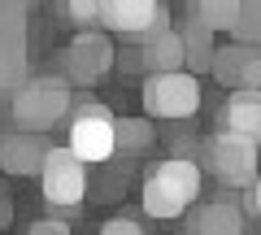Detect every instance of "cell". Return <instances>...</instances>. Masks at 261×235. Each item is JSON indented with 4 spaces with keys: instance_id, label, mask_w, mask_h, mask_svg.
<instances>
[{
    "instance_id": "6da1fadb",
    "label": "cell",
    "mask_w": 261,
    "mask_h": 235,
    "mask_svg": "<svg viewBox=\"0 0 261 235\" xmlns=\"http://www.w3.org/2000/svg\"><path fill=\"white\" fill-rule=\"evenodd\" d=\"M9 113H13V126L22 131H57V126L74 113V100H70V83L57 74H35V79H22L18 92L9 96Z\"/></svg>"
},
{
    "instance_id": "7a4b0ae2",
    "label": "cell",
    "mask_w": 261,
    "mask_h": 235,
    "mask_svg": "<svg viewBox=\"0 0 261 235\" xmlns=\"http://www.w3.org/2000/svg\"><path fill=\"white\" fill-rule=\"evenodd\" d=\"M257 152H261L257 140H248V135H240V131H226V126H218V131L209 135V144H205L209 174H214L222 188H240V192L257 179Z\"/></svg>"
},
{
    "instance_id": "3957f363",
    "label": "cell",
    "mask_w": 261,
    "mask_h": 235,
    "mask_svg": "<svg viewBox=\"0 0 261 235\" xmlns=\"http://www.w3.org/2000/svg\"><path fill=\"white\" fill-rule=\"evenodd\" d=\"M196 109H200V74H192L187 66L148 74V83H144V113H148V118L183 122Z\"/></svg>"
},
{
    "instance_id": "277c9868",
    "label": "cell",
    "mask_w": 261,
    "mask_h": 235,
    "mask_svg": "<svg viewBox=\"0 0 261 235\" xmlns=\"http://www.w3.org/2000/svg\"><path fill=\"white\" fill-rule=\"evenodd\" d=\"M70 148L87 161V166H105L118 157V118L109 113V105L83 100L70 118Z\"/></svg>"
},
{
    "instance_id": "5b68a950",
    "label": "cell",
    "mask_w": 261,
    "mask_h": 235,
    "mask_svg": "<svg viewBox=\"0 0 261 235\" xmlns=\"http://www.w3.org/2000/svg\"><path fill=\"white\" fill-rule=\"evenodd\" d=\"M39 188H44V200L53 209H79L87 196V161L70 144L65 148L53 144L44 157V170H39Z\"/></svg>"
},
{
    "instance_id": "8992f818",
    "label": "cell",
    "mask_w": 261,
    "mask_h": 235,
    "mask_svg": "<svg viewBox=\"0 0 261 235\" xmlns=\"http://www.w3.org/2000/svg\"><path fill=\"white\" fill-rule=\"evenodd\" d=\"M100 27L113 31V35H157V31L170 27L166 0H100Z\"/></svg>"
},
{
    "instance_id": "52a82bcc",
    "label": "cell",
    "mask_w": 261,
    "mask_h": 235,
    "mask_svg": "<svg viewBox=\"0 0 261 235\" xmlns=\"http://www.w3.org/2000/svg\"><path fill=\"white\" fill-rule=\"evenodd\" d=\"M109 70H113V44H109V35L83 27L74 35V44L65 48V79L92 87V83H100Z\"/></svg>"
},
{
    "instance_id": "ba28073f",
    "label": "cell",
    "mask_w": 261,
    "mask_h": 235,
    "mask_svg": "<svg viewBox=\"0 0 261 235\" xmlns=\"http://www.w3.org/2000/svg\"><path fill=\"white\" fill-rule=\"evenodd\" d=\"M209 74L226 92L231 87H261V39H231L226 48H214Z\"/></svg>"
},
{
    "instance_id": "9c48e42d",
    "label": "cell",
    "mask_w": 261,
    "mask_h": 235,
    "mask_svg": "<svg viewBox=\"0 0 261 235\" xmlns=\"http://www.w3.org/2000/svg\"><path fill=\"white\" fill-rule=\"evenodd\" d=\"M53 144L44 140V131H13L0 140V166L9 170V174H39L44 170V157Z\"/></svg>"
},
{
    "instance_id": "30bf717a",
    "label": "cell",
    "mask_w": 261,
    "mask_h": 235,
    "mask_svg": "<svg viewBox=\"0 0 261 235\" xmlns=\"http://www.w3.org/2000/svg\"><path fill=\"white\" fill-rule=\"evenodd\" d=\"M187 218V231H200V235H240L244 226H248V214H244L240 205H235V196H218L209 200V205H196Z\"/></svg>"
},
{
    "instance_id": "8fae6325",
    "label": "cell",
    "mask_w": 261,
    "mask_h": 235,
    "mask_svg": "<svg viewBox=\"0 0 261 235\" xmlns=\"http://www.w3.org/2000/svg\"><path fill=\"white\" fill-rule=\"evenodd\" d=\"M218 126L240 131L261 144V87H231L222 113H218Z\"/></svg>"
},
{
    "instance_id": "7c38bea8",
    "label": "cell",
    "mask_w": 261,
    "mask_h": 235,
    "mask_svg": "<svg viewBox=\"0 0 261 235\" xmlns=\"http://www.w3.org/2000/svg\"><path fill=\"white\" fill-rule=\"evenodd\" d=\"M140 53H144V70L148 74H161V70H183L187 66V44L178 31H157V35H144L140 39Z\"/></svg>"
},
{
    "instance_id": "4fadbf2b",
    "label": "cell",
    "mask_w": 261,
    "mask_h": 235,
    "mask_svg": "<svg viewBox=\"0 0 261 235\" xmlns=\"http://www.w3.org/2000/svg\"><path fill=\"white\" fill-rule=\"evenodd\" d=\"M148 174H157L161 183H166L170 192H178V196L187 200V205H196V196H200V166L187 157H166V161H152Z\"/></svg>"
},
{
    "instance_id": "5bb4252c",
    "label": "cell",
    "mask_w": 261,
    "mask_h": 235,
    "mask_svg": "<svg viewBox=\"0 0 261 235\" xmlns=\"http://www.w3.org/2000/svg\"><path fill=\"white\" fill-rule=\"evenodd\" d=\"M144 214L170 222V218H183V214H187V200L178 196V192H170L157 174H148V170H144Z\"/></svg>"
},
{
    "instance_id": "9a60e30c",
    "label": "cell",
    "mask_w": 261,
    "mask_h": 235,
    "mask_svg": "<svg viewBox=\"0 0 261 235\" xmlns=\"http://www.w3.org/2000/svg\"><path fill=\"white\" fill-rule=\"evenodd\" d=\"M157 144V126L148 118H118V157H144Z\"/></svg>"
},
{
    "instance_id": "2e32d148",
    "label": "cell",
    "mask_w": 261,
    "mask_h": 235,
    "mask_svg": "<svg viewBox=\"0 0 261 235\" xmlns=\"http://www.w3.org/2000/svg\"><path fill=\"white\" fill-rule=\"evenodd\" d=\"M27 79V53L22 44H0V96H13Z\"/></svg>"
},
{
    "instance_id": "e0dca14e",
    "label": "cell",
    "mask_w": 261,
    "mask_h": 235,
    "mask_svg": "<svg viewBox=\"0 0 261 235\" xmlns=\"http://www.w3.org/2000/svg\"><path fill=\"white\" fill-rule=\"evenodd\" d=\"M0 44H27V0H0Z\"/></svg>"
},
{
    "instance_id": "ac0fdd59",
    "label": "cell",
    "mask_w": 261,
    "mask_h": 235,
    "mask_svg": "<svg viewBox=\"0 0 261 235\" xmlns=\"http://www.w3.org/2000/svg\"><path fill=\"white\" fill-rule=\"evenodd\" d=\"M187 9H196L214 31H231L240 18V0H187Z\"/></svg>"
},
{
    "instance_id": "d6986e66",
    "label": "cell",
    "mask_w": 261,
    "mask_h": 235,
    "mask_svg": "<svg viewBox=\"0 0 261 235\" xmlns=\"http://www.w3.org/2000/svg\"><path fill=\"white\" fill-rule=\"evenodd\" d=\"M178 35H183L187 48H214V35H218V31L209 27V22L200 18L196 9H187V18H183V27H178Z\"/></svg>"
},
{
    "instance_id": "ffe728a7",
    "label": "cell",
    "mask_w": 261,
    "mask_h": 235,
    "mask_svg": "<svg viewBox=\"0 0 261 235\" xmlns=\"http://www.w3.org/2000/svg\"><path fill=\"white\" fill-rule=\"evenodd\" d=\"M231 39H261V0H240V18L231 27Z\"/></svg>"
},
{
    "instance_id": "44dd1931",
    "label": "cell",
    "mask_w": 261,
    "mask_h": 235,
    "mask_svg": "<svg viewBox=\"0 0 261 235\" xmlns=\"http://www.w3.org/2000/svg\"><path fill=\"white\" fill-rule=\"evenodd\" d=\"M61 9H65V18L74 22L79 31L100 22V0H61Z\"/></svg>"
},
{
    "instance_id": "7402d4cb",
    "label": "cell",
    "mask_w": 261,
    "mask_h": 235,
    "mask_svg": "<svg viewBox=\"0 0 261 235\" xmlns=\"http://www.w3.org/2000/svg\"><path fill=\"white\" fill-rule=\"evenodd\" d=\"M187 70L192 74H209L214 70V48H187Z\"/></svg>"
},
{
    "instance_id": "603a6c76",
    "label": "cell",
    "mask_w": 261,
    "mask_h": 235,
    "mask_svg": "<svg viewBox=\"0 0 261 235\" xmlns=\"http://www.w3.org/2000/svg\"><path fill=\"white\" fill-rule=\"evenodd\" d=\"M100 231L105 235H140V222L126 218V214H118V218H109V222H100Z\"/></svg>"
},
{
    "instance_id": "cb8c5ba5",
    "label": "cell",
    "mask_w": 261,
    "mask_h": 235,
    "mask_svg": "<svg viewBox=\"0 0 261 235\" xmlns=\"http://www.w3.org/2000/svg\"><path fill=\"white\" fill-rule=\"evenodd\" d=\"M244 214H248V218H261V174L244 188Z\"/></svg>"
},
{
    "instance_id": "d4e9b609",
    "label": "cell",
    "mask_w": 261,
    "mask_h": 235,
    "mask_svg": "<svg viewBox=\"0 0 261 235\" xmlns=\"http://www.w3.org/2000/svg\"><path fill=\"white\" fill-rule=\"evenodd\" d=\"M65 235L70 231V222H61V218H39V222H31V235Z\"/></svg>"
},
{
    "instance_id": "484cf974",
    "label": "cell",
    "mask_w": 261,
    "mask_h": 235,
    "mask_svg": "<svg viewBox=\"0 0 261 235\" xmlns=\"http://www.w3.org/2000/svg\"><path fill=\"white\" fill-rule=\"evenodd\" d=\"M0 226H9V200L0 196Z\"/></svg>"
}]
</instances>
